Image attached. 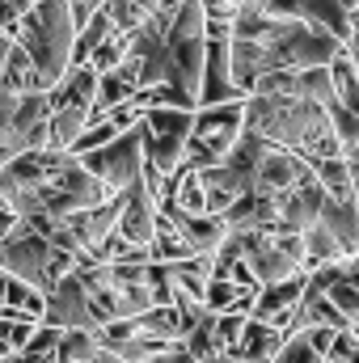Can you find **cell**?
I'll return each instance as SVG.
<instances>
[{"instance_id":"obj_1","label":"cell","mask_w":359,"mask_h":363,"mask_svg":"<svg viewBox=\"0 0 359 363\" xmlns=\"http://www.w3.org/2000/svg\"><path fill=\"white\" fill-rule=\"evenodd\" d=\"M245 131L263 135L275 148H287V152L304 157L309 165L330 161V157H347L343 144H338L330 106L309 101V97H292V93L250 97L245 101Z\"/></svg>"},{"instance_id":"obj_2","label":"cell","mask_w":359,"mask_h":363,"mask_svg":"<svg viewBox=\"0 0 359 363\" xmlns=\"http://www.w3.org/2000/svg\"><path fill=\"white\" fill-rule=\"evenodd\" d=\"M17 47L30 51L38 68V85L51 93L72 72V47H77V17L68 0H34V9L9 30Z\"/></svg>"},{"instance_id":"obj_3","label":"cell","mask_w":359,"mask_h":363,"mask_svg":"<svg viewBox=\"0 0 359 363\" xmlns=\"http://www.w3.org/2000/svg\"><path fill=\"white\" fill-rule=\"evenodd\" d=\"M0 271L38 287L43 296H51L60 287V279L77 271V254L55 250L30 220H17V228L0 241Z\"/></svg>"},{"instance_id":"obj_4","label":"cell","mask_w":359,"mask_h":363,"mask_svg":"<svg viewBox=\"0 0 359 363\" xmlns=\"http://www.w3.org/2000/svg\"><path fill=\"white\" fill-rule=\"evenodd\" d=\"M170 85L190 93L199 101L203 93V64H207V9L203 0H186L178 13L170 17Z\"/></svg>"},{"instance_id":"obj_5","label":"cell","mask_w":359,"mask_h":363,"mask_svg":"<svg viewBox=\"0 0 359 363\" xmlns=\"http://www.w3.org/2000/svg\"><path fill=\"white\" fill-rule=\"evenodd\" d=\"M250 101V97H245ZM245 101H228V106H207L194 114V135H190V148H186V169H211L220 165L237 140L245 135Z\"/></svg>"},{"instance_id":"obj_6","label":"cell","mask_w":359,"mask_h":363,"mask_svg":"<svg viewBox=\"0 0 359 363\" xmlns=\"http://www.w3.org/2000/svg\"><path fill=\"white\" fill-rule=\"evenodd\" d=\"M194 114L199 110H170V106H153L144 114V165L157 169L170 182L186 161L190 135H194Z\"/></svg>"},{"instance_id":"obj_7","label":"cell","mask_w":359,"mask_h":363,"mask_svg":"<svg viewBox=\"0 0 359 363\" xmlns=\"http://www.w3.org/2000/svg\"><path fill=\"white\" fill-rule=\"evenodd\" d=\"M81 161H85V169H89L93 178H101L110 190L136 186V182L144 178V127L123 131L114 144L97 148L89 157H81Z\"/></svg>"},{"instance_id":"obj_8","label":"cell","mask_w":359,"mask_h":363,"mask_svg":"<svg viewBox=\"0 0 359 363\" xmlns=\"http://www.w3.org/2000/svg\"><path fill=\"white\" fill-rule=\"evenodd\" d=\"M43 325H55V330H101L89 291H85V283H81L77 271L68 274V279H60V287L47 296Z\"/></svg>"},{"instance_id":"obj_9","label":"cell","mask_w":359,"mask_h":363,"mask_svg":"<svg viewBox=\"0 0 359 363\" xmlns=\"http://www.w3.org/2000/svg\"><path fill=\"white\" fill-rule=\"evenodd\" d=\"M275 203H279V224H283V228L309 233L313 224H321V211H326V203H330V190H326V186L317 182V174H313L309 182H300V186L275 194Z\"/></svg>"},{"instance_id":"obj_10","label":"cell","mask_w":359,"mask_h":363,"mask_svg":"<svg viewBox=\"0 0 359 363\" xmlns=\"http://www.w3.org/2000/svg\"><path fill=\"white\" fill-rule=\"evenodd\" d=\"M157 216H161V199L144 186V178L136 186H127V207H123V220H118V237L131 241V245H148L157 241Z\"/></svg>"},{"instance_id":"obj_11","label":"cell","mask_w":359,"mask_h":363,"mask_svg":"<svg viewBox=\"0 0 359 363\" xmlns=\"http://www.w3.org/2000/svg\"><path fill=\"white\" fill-rule=\"evenodd\" d=\"M161 211L174 220V228L182 233V241L190 245V254H216L228 241V224L220 216H190V211H182L174 199H161Z\"/></svg>"},{"instance_id":"obj_12","label":"cell","mask_w":359,"mask_h":363,"mask_svg":"<svg viewBox=\"0 0 359 363\" xmlns=\"http://www.w3.org/2000/svg\"><path fill=\"white\" fill-rule=\"evenodd\" d=\"M313 178V165L304 161V157H296V152H287V148H270L267 161H263V169H258V182H254V190H263V194H283V190H292V186H300V182Z\"/></svg>"},{"instance_id":"obj_13","label":"cell","mask_w":359,"mask_h":363,"mask_svg":"<svg viewBox=\"0 0 359 363\" xmlns=\"http://www.w3.org/2000/svg\"><path fill=\"white\" fill-rule=\"evenodd\" d=\"M224 224H228V233H254V228H270V224H279V203H275V194H263V190H250V194H241L224 216H220Z\"/></svg>"},{"instance_id":"obj_14","label":"cell","mask_w":359,"mask_h":363,"mask_svg":"<svg viewBox=\"0 0 359 363\" xmlns=\"http://www.w3.org/2000/svg\"><path fill=\"white\" fill-rule=\"evenodd\" d=\"M283 347H287V334H283L279 325L250 317V325H245V334H241V342H237L233 359H237V363H275Z\"/></svg>"},{"instance_id":"obj_15","label":"cell","mask_w":359,"mask_h":363,"mask_svg":"<svg viewBox=\"0 0 359 363\" xmlns=\"http://www.w3.org/2000/svg\"><path fill=\"white\" fill-rule=\"evenodd\" d=\"M300 4H304V13H309V21H313V26H321V30H330L334 38L351 43L359 0H300Z\"/></svg>"},{"instance_id":"obj_16","label":"cell","mask_w":359,"mask_h":363,"mask_svg":"<svg viewBox=\"0 0 359 363\" xmlns=\"http://www.w3.org/2000/svg\"><path fill=\"white\" fill-rule=\"evenodd\" d=\"M321 224L338 237L347 258H355L359 254V203L355 199H330L326 211H321Z\"/></svg>"},{"instance_id":"obj_17","label":"cell","mask_w":359,"mask_h":363,"mask_svg":"<svg viewBox=\"0 0 359 363\" xmlns=\"http://www.w3.org/2000/svg\"><path fill=\"white\" fill-rule=\"evenodd\" d=\"M334 262H347V250L338 245V237H334L326 224H313V228L304 233V271L334 267Z\"/></svg>"},{"instance_id":"obj_18","label":"cell","mask_w":359,"mask_h":363,"mask_svg":"<svg viewBox=\"0 0 359 363\" xmlns=\"http://www.w3.org/2000/svg\"><path fill=\"white\" fill-rule=\"evenodd\" d=\"M106 38H114V17L101 9L97 17H89L81 30H77V47H72V68H85L93 60V51L106 43Z\"/></svg>"},{"instance_id":"obj_19","label":"cell","mask_w":359,"mask_h":363,"mask_svg":"<svg viewBox=\"0 0 359 363\" xmlns=\"http://www.w3.org/2000/svg\"><path fill=\"white\" fill-rule=\"evenodd\" d=\"M4 89H9V93L43 89V85H38V68H34V60H30V51H26V47H13V55H9V64H4ZM43 93H47V89H43Z\"/></svg>"},{"instance_id":"obj_20","label":"cell","mask_w":359,"mask_h":363,"mask_svg":"<svg viewBox=\"0 0 359 363\" xmlns=\"http://www.w3.org/2000/svg\"><path fill=\"white\" fill-rule=\"evenodd\" d=\"M317 182L330 190V199H355V178H351V165L347 157H330V161H317L313 165Z\"/></svg>"},{"instance_id":"obj_21","label":"cell","mask_w":359,"mask_h":363,"mask_svg":"<svg viewBox=\"0 0 359 363\" xmlns=\"http://www.w3.org/2000/svg\"><path fill=\"white\" fill-rule=\"evenodd\" d=\"M296 97H309V101H321V106H334L338 89H334V72L330 68H304L296 77Z\"/></svg>"},{"instance_id":"obj_22","label":"cell","mask_w":359,"mask_h":363,"mask_svg":"<svg viewBox=\"0 0 359 363\" xmlns=\"http://www.w3.org/2000/svg\"><path fill=\"white\" fill-rule=\"evenodd\" d=\"M101 351L97 342V330H64V342H60V363H89Z\"/></svg>"},{"instance_id":"obj_23","label":"cell","mask_w":359,"mask_h":363,"mask_svg":"<svg viewBox=\"0 0 359 363\" xmlns=\"http://www.w3.org/2000/svg\"><path fill=\"white\" fill-rule=\"evenodd\" d=\"M245 291H258V287H237L233 279H216L211 274V283H207V296H203V304H207V313H233L237 304H241V296Z\"/></svg>"},{"instance_id":"obj_24","label":"cell","mask_w":359,"mask_h":363,"mask_svg":"<svg viewBox=\"0 0 359 363\" xmlns=\"http://www.w3.org/2000/svg\"><path fill=\"white\" fill-rule=\"evenodd\" d=\"M106 13L114 17V34H123V38H131V34L153 17V13H144L136 0H106Z\"/></svg>"},{"instance_id":"obj_25","label":"cell","mask_w":359,"mask_h":363,"mask_svg":"<svg viewBox=\"0 0 359 363\" xmlns=\"http://www.w3.org/2000/svg\"><path fill=\"white\" fill-rule=\"evenodd\" d=\"M127 47H131V43H127L123 34H114V38H106V43H101L97 51H93V60L85 64V68H93L97 77H110V72H114V68H118V64L127 60Z\"/></svg>"},{"instance_id":"obj_26","label":"cell","mask_w":359,"mask_h":363,"mask_svg":"<svg viewBox=\"0 0 359 363\" xmlns=\"http://www.w3.org/2000/svg\"><path fill=\"white\" fill-rule=\"evenodd\" d=\"M123 135V127L114 123V118H101V123H93L89 131L77 140V148H72V157H89V152H97V148H106V144H114Z\"/></svg>"},{"instance_id":"obj_27","label":"cell","mask_w":359,"mask_h":363,"mask_svg":"<svg viewBox=\"0 0 359 363\" xmlns=\"http://www.w3.org/2000/svg\"><path fill=\"white\" fill-rule=\"evenodd\" d=\"M245 325H250L245 313H220V317H216V347L233 355L237 342H241V334H245Z\"/></svg>"},{"instance_id":"obj_28","label":"cell","mask_w":359,"mask_h":363,"mask_svg":"<svg viewBox=\"0 0 359 363\" xmlns=\"http://www.w3.org/2000/svg\"><path fill=\"white\" fill-rule=\"evenodd\" d=\"M275 363H326V359L313 351V342H309L304 334H292V338H287V347L279 351V359H275Z\"/></svg>"},{"instance_id":"obj_29","label":"cell","mask_w":359,"mask_h":363,"mask_svg":"<svg viewBox=\"0 0 359 363\" xmlns=\"http://www.w3.org/2000/svg\"><path fill=\"white\" fill-rule=\"evenodd\" d=\"M68 9H72V17H77V30H81L89 17H97V13L106 9V0H68Z\"/></svg>"},{"instance_id":"obj_30","label":"cell","mask_w":359,"mask_h":363,"mask_svg":"<svg viewBox=\"0 0 359 363\" xmlns=\"http://www.w3.org/2000/svg\"><path fill=\"white\" fill-rule=\"evenodd\" d=\"M13 47H17V38H13L9 30H0V72H4V64H9V55H13Z\"/></svg>"},{"instance_id":"obj_31","label":"cell","mask_w":359,"mask_h":363,"mask_svg":"<svg viewBox=\"0 0 359 363\" xmlns=\"http://www.w3.org/2000/svg\"><path fill=\"white\" fill-rule=\"evenodd\" d=\"M89 363H127V359H123V355H114V351H97Z\"/></svg>"},{"instance_id":"obj_32","label":"cell","mask_w":359,"mask_h":363,"mask_svg":"<svg viewBox=\"0 0 359 363\" xmlns=\"http://www.w3.org/2000/svg\"><path fill=\"white\" fill-rule=\"evenodd\" d=\"M347 165H351V178H355V194H359V148L347 152Z\"/></svg>"},{"instance_id":"obj_33","label":"cell","mask_w":359,"mask_h":363,"mask_svg":"<svg viewBox=\"0 0 359 363\" xmlns=\"http://www.w3.org/2000/svg\"><path fill=\"white\" fill-rule=\"evenodd\" d=\"M347 55L359 64V21H355V34H351V43H347Z\"/></svg>"},{"instance_id":"obj_34","label":"cell","mask_w":359,"mask_h":363,"mask_svg":"<svg viewBox=\"0 0 359 363\" xmlns=\"http://www.w3.org/2000/svg\"><path fill=\"white\" fill-rule=\"evenodd\" d=\"M4 283H9V274L0 271V304H4Z\"/></svg>"},{"instance_id":"obj_35","label":"cell","mask_w":359,"mask_h":363,"mask_svg":"<svg viewBox=\"0 0 359 363\" xmlns=\"http://www.w3.org/2000/svg\"><path fill=\"white\" fill-rule=\"evenodd\" d=\"M245 4H263V0H245Z\"/></svg>"},{"instance_id":"obj_36","label":"cell","mask_w":359,"mask_h":363,"mask_svg":"<svg viewBox=\"0 0 359 363\" xmlns=\"http://www.w3.org/2000/svg\"><path fill=\"white\" fill-rule=\"evenodd\" d=\"M355 203H359V194H355Z\"/></svg>"}]
</instances>
